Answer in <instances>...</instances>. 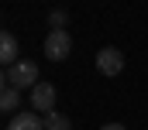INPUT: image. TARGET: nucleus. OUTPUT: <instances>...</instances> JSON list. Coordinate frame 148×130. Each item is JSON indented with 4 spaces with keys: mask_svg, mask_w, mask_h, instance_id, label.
I'll use <instances>...</instances> for the list:
<instances>
[{
    "mask_svg": "<svg viewBox=\"0 0 148 130\" xmlns=\"http://www.w3.org/2000/svg\"><path fill=\"white\" fill-rule=\"evenodd\" d=\"M3 86H14V89H35V86H38V65L24 58V62L3 68Z\"/></svg>",
    "mask_w": 148,
    "mask_h": 130,
    "instance_id": "1",
    "label": "nucleus"
},
{
    "mask_svg": "<svg viewBox=\"0 0 148 130\" xmlns=\"http://www.w3.org/2000/svg\"><path fill=\"white\" fill-rule=\"evenodd\" d=\"M69 51H73L69 31H48V38H45V55H48V62H66Z\"/></svg>",
    "mask_w": 148,
    "mask_h": 130,
    "instance_id": "2",
    "label": "nucleus"
},
{
    "mask_svg": "<svg viewBox=\"0 0 148 130\" xmlns=\"http://www.w3.org/2000/svg\"><path fill=\"white\" fill-rule=\"evenodd\" d=\"M97 68H100V75H121L124 55H121L117 48H100V51H97Z\"/></svg>",
    "mask_w": 148,
    "mask_h": 130,
    "instance_id": "3",
    "label": "nucleus"
},
{
    "mask_svg": "<svg viewBox=\"0 0 148 130\" xmlns=\"http://www.w3.org/2000/svg\"><path fill=\"white\" fill-rule=\"evenodd\" d=\"M31 106H35L38 113H52L55 110V86L52 82H38L35 89H31Z\"/></svg>",
    "mask_w": 148,
    "mask_h": 130,
    "instance_id": "4",
    "label": "nucleus"
},
{
    "mask_svg": "<svg viewBox=\"0 0 148 130\" xmlns=\"http://www.w3.org/2000/svg\"><path fill=\"white\" fill-rule=\"evenodd\" d=\"M0 62L7 65V68L21 62V58H17V38H14L10 31H3V34H0Z\"/></svg>",
    "mask_w": 148,
    "mask_h": 130,
    "instance_id": "5",
    "label": "nucleus"
},
{
    "mask_svg": "<svg viewBox=\"0 0 148 130\" xmlns=\"http://www.w3.org/2000/svg\"><path fill=\"white\" fill-rule=\"evenodd\" d=\"M7 130H45V120H38L35 113H14L7 120Z\"/></svg>",
    "mask_w": 148,
    "mask_h": 130,
    "instance_id": "6",
    "label": "nucleus"
},
{
    "mask_svg": "<svg viewBox=\"0 0 148 130\" xmlns=\"http://www.w3.org/2000/svg\"><path fill=\"white\" fill-rule=\"evenodd\" d=\"M17 103H21V89L3 86V93H0V110H3V113H14V110H17Z\"/></svg>",
    "mask_w": 148,
    "mask_h": 130,
    "instance_id": "7",
    "label": "nucleus"
},
{
    "mask_svg": "<svg viewBox=\"0 0 148 130\" xmlns=\"http://www.w3.org/2000/svg\"><path fill=\"white\" fill-rule=\"evenodd\" d=\"M45 130H73V120L66 113L52 110V113H45Z\"/></svg>",
    "mask_w": 148,
    "mask_h": 130,
    "instance_id": "8",
    "label": "nucleus"
},
{
    "mask_svg": "<svg viewBox=\"0 0 148 130\" xmlns=\"http://www.w3.org/2000/svg\"><path fill=\"white\" fill-rule=\"evenodd\" d=\"M66 24H69V14L66 10H48V28L52 31H66Z\"/></svg>",
    "mask_w": 148,
    "mask_h": 130,
    "instance_id": "9",
    "label": "nucleus"
},
{
    "mask_svg": "<svg viewBox=\"0 0 148 130\" xmlns=\"http://www.w3.org/2000/svg\"><path fill=\"white\" fill-rule=\"evenodd\" d=\"M100 130H127V127H124V123H103Z\"/></svg>",
    "mask_w": 148,
    "mask_h": 130,
    "instance_id": "10",
    "label": "nucleus"
}]
</instances>
